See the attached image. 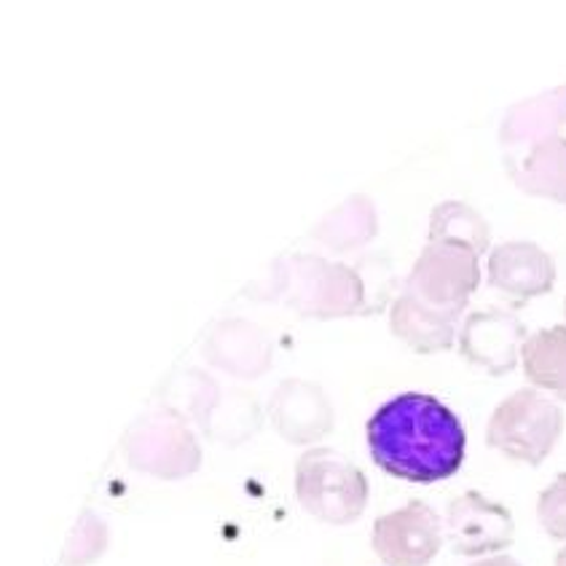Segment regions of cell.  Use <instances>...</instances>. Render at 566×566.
I'll list each match as a JSON object with an SVG mask.
<instances>
[{
  "instance_id": "5b68a950",
  "label": "cell",
  "mask_w": 566,
  "mask_h": 566,
  "mask_svg": "<svg viewBox=\"0 0 566 566\" xmlns=\"http://www.w3.org/2000/svg\"><path fill=\"white\" fill-rule=\"evenodd\" d=\"M370 545L387 566H427L443 548V524L427 502L413 500L376 518Z\"/></svg>"
},
{
  "instance_id": "277c9868",
  "label": "cell",
  "mask_w": 566,
  "mask_h": 566,
  "mask_svg": "<svg viewBox=\"0 0 566 566\" xmlns=\"http://www.w3.org/2000/svg\"><path fill=\"white\" fill-rule=\"evenodd\" d=\"M473 248L459 242H427L402 291L430 310L459 317L481 282V263Z\"/></svg>"
},
{
  "instance_id": "2e32d148",
  "label": "cell",
  "mask_w": 566,
  "mask_h": 566,
  "mask_svg": "<svg viewBox=\"0 0 566 566\" xmlns=\"http://www.w3.org/2000/svg\"><path fill=\"white\" fill-rule=\"evenodd\" d=\"M333 229L323 239L336 248H355V244H366L376 234V212L368 199L355 197L344 205V210L331 216Z\"/></svg>"
},
{
  "instance_id": "8992f818",
  "label": "cell",
  "mask_w": 566,
  "mask_h": 566,
  "mask_svg": "<svg viewBox=\"0 0 566 566\" xmlns=\"http://www.w3.org/2000/svg\"><path fill=\"white\" fill-rule=\"evenodd\" d=\"M129 462L159 478H184L199 468V446L172 413L143 419L127 440Z\"/></svg>"
},
{
  "instance_id": "6da1fadb",
  "label": "cell",
  "mask_w": 566,
  "mask_h": 566,
  "mask_svg": "<svg viewBox=\"0 0 566 566\" xmlns=\"http://www.w3.org/2000/svg\"><path fill=\"white\" fill-rule=\"evenodd\" d=\"M370 459L408 483H438L457 475L468 436L449 406L424 392H402L368 419Z\"/></svg>"
},
{
  "instance_id": "52a82bcc",
  "label": "cell",
  "mask_w": 566,
  "mask_h": 566,
  "mask_svg": "<svg viewBox=\"0 0 566 566\" xmlns=\"http://www.w3.org/2000/svg\"><path fill=\"white\" fill-rule=\"evenodd\" d=\"M446 537L459 556L505 551L515 537L513 515L500 502L486 500L478 492H464L446 513Z\"/></svg>"
},
{
  "instance_id": "8fae6325",
  "label": "cell",
  "mask_w": 566,
  "mask_h": 566,
  "mask_svg": "<svg viewBox=\"0 0 566 566\" xmlns=\"http://www.w3.org/2000/svg\"><path fill=\"white\" fill-rule=\"evenodd\" d=\"M274 427L291 443H312L331 430L328 400L317 387L304 381H285L269 402Z\"/></svg>"
},
{
  "instance_id": "44dd1931",
  "label": "cell",
  "mask_w": 566,
  "mask_h": 566,
  "mask_svg": "<svg viewBox=\"0 0 566 566\" xmlns=\"http://www.w3.org/2000/svg\"><path fill=\"white\" fill-rule=\"evenodd\" d=\"M564 314H566V304H564Z\"/></svg>"
},
{
  "instance_id": "d6986e66",
  "label": "cell",
  "mask_w": 566,
  "mask_h": 566,
  "mask_svg": "<svg viewBox=\"0 0 566 566\" xmlns=\"http://www.w3.org/2000/svg\"><path fill=\"white\" fill-rule=\"evenodd\" d=\"M473 566H521V564L511 556H492V558H483V562H478Z\"/></svg>"
},
{
  "instance_id": "4fadbf2b",
  "label": "cell",
  "mask_w": 566,
  "mask_h": 566,
  "mask_svg": "<svg viewBox=\"0 0 566 566\" xmlns=\"http://www.w3.org/2000/svg\"><path fill=\"white\" fill-rule=\"evenodd\" d=\"M507 175L524 193L566 207V140L562 135L539 143L518 159L505 161Z\"/></svg>"
},
{
  "instance_id": "e0dca14e",
  "label": "cell",
  "mask_w": 566,
  "mask_h": 566,
  "mask_svg": "<svg viewBox=\"0 0 566 566\" xmlns=\"http://www.w3.org/2000/svg\"><path fill=\"white\" fill-rule=\"evenodd\" d=\"M103 548H105V526L99 524L92 513H84V518L75 524L71 543H67L65 562L73 566L90 564L99 556V553H103Z\"/></svg>"
},
{
  "instance_id": "9c48e42d",
  "label": "cell",
  "mask_w": 566,
  "mask_h": 566,
  "mask_svg": "<svg viewBox=\"0 0 566 566\" xmlns=\"http://www.w3.org/2000/svg\"><path fill=\"white\" fill-rule=\"evenodd\" d=\"M489 282L494 291L524 304V301L553 291L556 263L539 244L505 242L489 255Z\"/></svg>"
},
{
  "instance_id": "ffe728a7",
  "label": "cell",
  "mask_w": 566,
  "mask_h": 566,
  "mask_svg": "<svg viewBox=\"0 0 566 566\" xmlns=\"http://www.w3.org/2000/svg\"><path fill=\"white\" fill-rule=\"evenodd\" d=\"M556 566H566V548L558 551V556H556Z\"/></svg>"
},
{
  "instance_id": "3957f363",
  "label": "cell",
  "mask_w": 566,
  "mask_h": 566,
  "mask_svg": "<svg viewBox=\"0 0 566 566\" xmlns=\"http://www.w3.org/2000/svg\"><path fill=\"white\" fill-rule=\"evenodd\" d=\"M564 413L537 389H518L496 406L486 427V443L513 462L537 468L556 449Z\"/></svg>"
},
{
  "instance_id": "9a60e30c",
  "label": "cell",
  "mask_w": 566,
  "mask_h": 566,
  "mask_svg": "<svg viewBox=\"0 0 566 566\" xmlns=\"http://www.w3.org/2000/svg\"><path fill=\"white\" fill-rule=\"evenodd\" d=\"M489 223L464 201H443L432 210L430 242H459L483 255L489 250Z\"/></svg>"
},
{
  "instance_id": "7c38bea8",
  "label": "cell",
  "mask_w": 566,
  "mask_h": 566,
  "mask_svg": "<svg viewBox=\"0 0 566 566\" xmlns=\"http://www.w3.org/2000/svg\"><path fill=\"white\" fill-rule=\"evenodd\" d=\"M457 323L459 317L430 310L406 291L395 298L392 314H389V325H392L395 336L419 355H436V352L454 347Z\"/></svg>"
},
{
  "instance_id": "7a4b0ae2",
  "label": "cell",
  "mask_w": 566,
  "mask_h": 566,
  "mask_svg": "<svg viewBox=\"0 0 566 566\" xmlns=\"http://www.w3.org/2000/svg\"><path fill=\"white\" fill-rule=\"evenodd\" d=\"M301 507L325 524L347 526L368 505V481L360 468L331 449H312L295 464Z\"/></svg>"
},
{
  "instance_id": "ba28073f",
  "label": "cell",
  "mask_w": 566,
  "mask_h": 566,
  "mask_svg": "<svg viewBox=\"0 0 566 566\" xmlns=\"http://www.w3.org/2000/svg\"><path fill=\"white\" fill-rule=\"evenodd\" d=\"M524 342V323L502 310L473 312L459 331V352L464 360L492 376H505L518 366Z\"/></svg>"
},
{
  "instance_id": "ac0fdd59",
  "label": "cell",
  "mask_w": 566,
  "mask_h": 566,
  "mask_svg": "<svg viewBox=\"0 0 566 566\" xmlns=\"http://www.w3.org/2000/svg\"><path fill=\"white\" fill-rule=\"evenodd\" d=\"M537 518L553 539H566V473L539 494Z\"/></svg>"
},
{
  "instance_id": "30bf717a",
  "label": "cell",
  "mask_w": 566,
  "mask_h": 566,
  "mask_svg": "<svg viewBox=\"0 0 566 566\" xmlns=\"http://www.w3.org/2000/svg\"><path fill=\"white\" fill-rule=\"evenodd\" d=\"M566 124V86L537 94V97L515 103L505 113L500 127V143L505 148V161L518 159L526 150L537 148L539 143L558 137V129Z\"/></svg>"
},
{
  "instance_id": "5bb4252c",
  "label": "cell",
  "mask_w": 566,
  "mask_h": 566,
  "mask_svg": "<svg viewBox=\"0 0 566 566\" xmlns=\"http://www.w3.org/2000/svg\"><path fill=\"white\" fill-rule=\"evenodd\" d=\"M524 374L537 389L566 400V328L553 325L526 336L521 347Z\"/></svg>"
}]
</instances>
